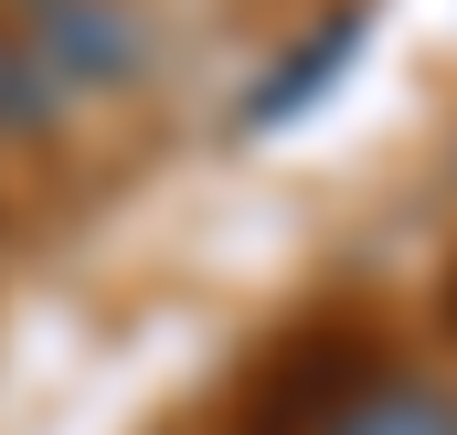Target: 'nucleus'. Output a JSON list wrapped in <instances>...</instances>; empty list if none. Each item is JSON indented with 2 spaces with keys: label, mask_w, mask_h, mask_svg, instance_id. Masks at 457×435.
Instances as JSON below:
<instances>
[{
  "label": "nucleus",
  "mask_w": 457,
  "mask_h": 435,
  "mask_svg": "<svg viewBox=\"0 0 457 435\" xmlns=\"http://www.w3.org/2000/svg\"><path fill=\"white\" fill-rule=\"evenodd\" d=\"M330 435H457V393L415 382V372H372V382L341 404Z\"/></svg>",
  "instance_id": "obj_3"
},
{
  "label": "nucleus",
  "mask_w": 457,
  "mask_h": 435,
  "mask_svg": "<svg viewBox=\"0 0 457 435\" xmlns=\"http://www.w3.org/2000/svg\"><path fill=\"white\" fill-rule=\"evenodd\" d=\"M0 127H11V138L54 127V96H43V75H32V53H21V32H11V11H0Z\"/></svg>",
  "instance_id": "obj_4"
},
{
  "label": "nucleus",
  "mask_w": 457,
  "mask_h": 435,
  "mask_svg": "<svg viewBox=\"0 0 457 435\" xmlns=\"http://www.w3.org/2000/svg\"><path fill=\"white\" fill-rule=\"evenodd\" d=\"M372 372H394L372 340H351V329H298V340L255 372V393H245V435H330V425H341V404L372 382Z\"/></svg>",
  "instance_id": "obj_1"
},
{
  "label": "nucleus",
  "mask_w": 457,
  "mask_h": 435,
  "mask_svg": "<svg viewBox=\"0 0 457 435\" xmlns=\"http://www.w3.org/2000/svg\"><path fill=\"white\" fill-rule=\"evenodd\" d=\"M11 32H21V53H32V75H43L54 107L64 96H117L138 75V21L117 0H21Z\"/></svg>",
  "instance_id": "obj_2"
}]
</instances>
